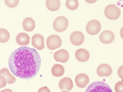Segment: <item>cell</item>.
<instances>
[{
  "instance_id": "8",
  "label": "cell",
  "mask_w": 123,
  "mask_h": 92,
  "mask_svg": "<svg viewBox=\"0 0 123 92\" xmlns=\"http://www.w3.org/2000/svg\"><path fill=\"white\" fill-rule=\"evenodd\" d=\"M44 37L40 34H36L31 38V44L33 47L38 50H43L45 47Z\"/></svg>"
},
{
  "instance_id": "26",
  "label": "cell",
  "mask_w": 123,
  "mask_h": 92,
  "mask_svg": "<svg viewBox=\"0 0 123 92\" xmlns=\"http://www.w3.org/2000/svg\"><path fill=\"white\" fill-rule=\"evenodd\" d=\"M37 92H51L50 89L47 87H42L39 89Z\"/></svg>"
},
{
  "instance_id": "29",
  "label": "cell",
  "mask_w": 123,
  "mask_h": 92,
  "mask_svg": "<svg viewBox=\"0 0 123 92\" xmlns=\"http://www.w3.org/2000/svg\"><path fill=\"white\" fill-rule=\"evenodd\" d=\"M67 92V91H62V92Z\"/></svg>"
},
{
  "instance_id": "27",
  "label": "cell",
  "mask_w": 123,
  "mask_h": 92,
  "mask_svg": "<svg viewBox=\"0 0 123 92\" xmlns=\"http://www.w3.org/2000/svg\"><path fill=\"white\" fill-rule=\"evenodd\" d=\"M0 92H13L11 89H6L1 91Z\"/></svg>"
},
{
  "instance_id": "23",
  "label": "cell",
  "mask_w": 123,
  "mask_h": 92,
  "mask_svg": "<svg viewBox=\"0 0 123 92\" xmlns=\"http://www.w3.org/2000/svg\"><path fill=\"white\" fill-rule=\"evenodd\" d=\"M114 90L116 92H123V81H120L116 84Z\"/></svg>"
},
{
  "instance_id": "20",
  "label": "cell",
  "mask_w": 123,
  "mask_h": 92,
  "mask_svg": "<svg viewBox=\"0 0 123 92\" xmlns=\"http://www.w3.org/2000/svg\"><path fill=\"white\" fill-rule=\"evenodd\" d=\"M10 37V34L8 30L4 29H0V42L2 43L7 42Z\"/></svg>"
},
{
  "instance_id": "2",
  "label": "cell",
  "mask_w": 123,
  "mask_h": 92,
  "mask_svg": "<svg viewBox=\"0 0 123 92\" xmlns=\"http://www.w3.org/2000/svg\"><path fill=\"white\" fill-rule=\"evenodd\" d=\"M85 92H113L107 83L101 81H95L91 83Z\"/></svg>"
},
{
  "instance_id": "28",
  "label": "cell",
  "mask_w": 123,
  "mask_h": 92,
  "mask_svg": "<svg viewBox=\"0 0 123 92\" xmlns=\"http://www.w3.org/2000/svg\"><path fill=\"white\" fill-rule=\"evenodd\" d=\"M120 37L123 39V27L121 29H120Z\"/></svg>"
},
{
  "instance_id": "19",
  "label": "cell",
  "mask_w": 123,
  "mask_h": 92,
  "mask_svg": "<svg viewBox=\"0 0 123 92\" xmlns=\"http://www.w3.org/2000/svg\"><path fill=\"white\" fill-rule=\"evenodd\" d=\"M46 4L47 8L49 10L55 12L59 10L61 6V2L59 0H47Z\"/></svg>"
},
{
  "instance_id": "3",
  "label": "cell",
  "mask_w": 123,
  "mask_h": 92,
  "mask_svg": "<svg viewBox=\"0 0 123 92\" xmlns=\"http://www.w3.org/2000/svg\"><path fill=\"white\" fill-rule=\"evenodd\" d=\"M104 14L108 19L115 20L120 16L121 10L119 7L115 5L110 4L107 6L105 9Z\"/></svg>"
},
{
  "instance_id": "14",
  "label": "cell",
  "mask_w": 123,
  "mask_h": 92,
  "mask_svg": "<svg viewBox=\"0 0 123 92\" xmlns=\"http://www.w3.org/2000/svg\"><path fill=\"white\" fill-rule=\"evenodd\" d=\"M75 57L77 60L80 62H86L90 58V54L86 49L80 48L76 51L75 53Z\"/></svg>"
},
{
  "instance_id": "22",
  "label": "cell",
  "mask_w": 123,
  "mask_h": 92,
  "mask_svg": "<svg viewBox=\"0 0 123 92\" xmlns=\"http://www.w3.org/2000/svg\"><path fill=\"white\" fill-rule=\"evenodd\" d=\"M6 5L9 8H13L16 7L19 3V0H6L4 1Z\"/></svg>"
},
{
  "instance_id": "5",
  "label": "cell",
  "mask_w": 123,
  "mask_h": 92,
  "mask_svg": "<svg viewBox=\"0 0 123 92\" xmlns=\"http://www.w3.org/2000/svg\"><path fill=\"white\" fill-rule=\"evenodd\" d=\"M61 37L57 35H51L47 37L46 40L47 46L49 50H54L60 48L62 45Z\"/></svg>"
},
{
  "instance_id": "11",
  "label": "cell",
  "mask_w": 123,
  "mask_h": 92,
  "mask_svg": "<svg viewBox=\"0 0 123 92\" xmlns=\"http://www.w3.org/2000/svg\"><path fill=\"white\" fill-rule=\"evenodd\" d=\"M54 58L55 60L57 62L64 63L69 60V55L66 50L62 49L55 52Z\"/></svg>"
},
{
  "instance_id": "16",
  "label": "cell",
  "mask_w": 123,
  "mask_h": 92,
  "mask_svg": "<svg viewBox=\"0 0 123 92\" xmlns=\"http://www.w3.org/2000/svg\"><path fill=\"white\" fill-rule=\"evenodd\" d=\"M16 41V43L21 46L27 45L29 44L30 38L28 34L22 32L17 35Z\"/></svg>"
},
{
  "instance_id": "6",
  "label": "cell",
  "mask_w": 123,
  "mask_h": 92,
  "mask_svg": "<svg viewBox=\"0 0 123 92\" xmlns=\"http://www.w3.org/2000/svg\"><path fill=\"white\" fill-rule=\"evenodd\" d=\"M101 23L97 20H92L87 23L86 26V31L91 35H95L101 30Z\"/></svg>"
},
{
  "instance_id": "25",
  "label": "cell",
  "mask_w": 123,
  "mask_h": 92,
  "mask_svg": "<svg viewBox=\"0 0 123 92\" xmlns=\"http://www.w3.org/2000/svg\"><path fill=\"white\" fill-rule=\"evenodd\" d=\"M117 74L119 78L123 80V65L119 68L117 71Z\"/></svg>"
},
{
  "instance_id": "24",
  "label": "cell",
  "mask_w": 123,
  "mask_h": 92,
  "mask_svg": "<svg viewBox=\"0 0 123 92\" xmlns=\"http://www.w3.org/2000/svg\"><path fill=\"white\" fill-rule=\"evenodd\" d=\"M0 88H4L6 86L7 83V81L6 78L4 76L0 75Z\"/></svg>"
},
{
  "instance_id": "18",
  "label": "cell",
  "mask_w": 123,
  "mask_h": 92,
  "mask_svg": "<svg viewBox=\"0 0 123 92\" xmlns=\"http://www.w3.org/2000/svg\"><path fill=\"white\" fill-rule=\"evenodd\" d=\"M65 71L64 67L61 64H55L52 68V75L55 77H60L63 75Z\"/></svg>"
},
{
  "instance_id": "4",
  "label": "cell",
  "mask_w": 123,
  "mask_h": 92,
  "mask_svg": "<svg viewBox=\"0 0 123 92\" xmlns=\"http://www.w3.org/2000/svg\"><path fill=\"white\" fill-rule=\"evenodd\" d=\"M69 25V21L64 16H59L56 18L53 24L54 30L56 32L61 33L65 31Z\"/></svg>"
},
{
  "instance_id": "7",
  "label": "cell",
  "mask_w": 123,
  "mask_h": 92,
  "mask_svg": "<svg viewBox=\"0 0 123 92\" xmlns=\"http://www.w3.org/2000/svg\"><path fill=\"white\" fill-rule=\"evenodd\" d=\"M112 72V68L108 64H101L97 69V74L100 77H108L111 75Z\"/></svg>"
},
{
  "instance_id": "10",
  "label": "cell",
  "mask_w": 123,
  "mask_h": 92,
  "mask_svg": "<svg viewBox=\"0 0 123 92\" xmlns=\"http://www.w3.org/2000/svg\"><path fill=\"white\" fill-rule=\"evenodd\" d=\"M75 81L77 86L80 88H83L89 83V78L85 74H79L75 77Z\"/></svg>"
},
{
  "instance_id": "9",
  "label": "cell",
  "mask_w": 123,
  "mask_h": 92,
  "mask_svg": "<svg viewBox=\"0 0 123 92\" xmlns=\"http://www.w3.org/2000/svg\"><path fill=\"white\" fill-rule=\"evenodd\" d=\"M70 40L71 43L75 46H80L82 44L85 40V36L80 31H75L72 33Z\"/></svg>"
},
{
  "instance_id": "1",
  "label": "cell",
  "mask_w": 123,
  "mask_h": 92,
  "mask_svg": "<svg viewBox=\"0 0 123 92\" xmlns=\"http://www.w3.org/2000/svg\"><path fill=\"white\" fill-rule=\"evenodd\" d=\"M41 62L40 56L36 50L24 46L18 48L11 54L8 65L9 69L15 76L29 79L38 73Z\"/></svg>"
},
{
  "instance_id": "15",
  "label": "cell",
  "mask_w": 123,
  "mask_h": 92,
  "mask_svg": "<svg viewBox=\"0 0 123 92\" xmlns=\"http://www.w3.org/2000/svg\"><path fill=\"white\" fill-rule=\"evenodd\" d=\"M22 27L25 31L31 32L35 28V23L33 19L27 17L24 19L22 23Z\"/></svg>"
},
{
  "instance_id": "17",
  "label": "cell",
  "mask_w": 123,
  "mask_h": 92,
  "mask_svg": "<svg viewBox=\"0 0 123 92\" xmlns=\"http://www.w3.org/2000/svg\"><path fill=\"white\" fill-rule=\"evenodd\" d=\"M0 75L6 78L8 84H13L16 80L15 77L10 73L8 69L6 68L1 69L0 71Z\"/></svg>"
},
{
  "instance_id": "12",
  "label": "cell",
  "mask_w": 123,
  "mask_h": 92,
  "mask_svg": "<svg viewBox=\"0 0 123 92\" xmlns=\"http://www.w3.org/2000/svg\"><path fill=\"white\" fill-rule=\"evenodd\" d=\"M115 35L112 31L109 30L104 31L99 36V39L104 44H110L114 40Z\"/></svg>"
},
{
  "instance_id": "13",
  "label": "cell",
  "mask_w": 123,
  "mask_h": 92,
  "mask_svg": "<svg viewBox=\"0 0 123 92\" xmlns=\"http://www.w3.org/2000/svg\"><path fill=\"white\" fill-rule=\"evenodd\" d=\"M59 87L62 91H70L73 89L74 84L72 80L68 77L61 79L59 81Z\"/></svg>"
},
{
  "instance_id": "21",
  "label": "cell",
  "mask_w": 123,
  "mask_h": 92,
  "mask_svg": "<svg viewBox=\"0 0 123 92\" xmlns=\"http://www.w3.org/2000/svg\"><path fill=\"white\" fill-rule=\"evenodd\" d=\"M66 5L69 10L74 11L79 7V2L77 0H68L66 1Z\"/></svg>"
}]
</instances>
